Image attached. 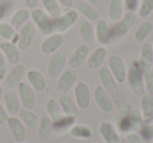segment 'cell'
<instances>
[{"label": "cell", "instance_id": "obj_1", "mask_svg": "<svg viewBox=\"0 0 153 143\" xmlns=\"http://www.w3.org/2000/svg\"><path fill=\"white\" fill-rule=\"evenodd\" d=\"M144 72L137 61L132 62L130 67L128 68L127 78L126 81L128 82L129 88L131 90L132 94L135 96H143L146 93L145 88V80H144Z\"/></svg>", "mask_w": 153, "mask_h": 143}, {"label": "cell", "instance_id": "obj_2", "mask_svg": "<svg viewBox=\"0 0 153 143\" xmlns=\"http://www.w3.org/2000/svg\"><path fill=\"white\" fill-rule=\"evenodd\" d=\"M30 18L38 31L43 35H51L55 28V19L51 17L44 10L34 9L30 13Z\"/></svg>", "mask_w": 153, "mask_h": 143}, {"label": "cell", "instance_id": "obj_3", "mask_svg": "<svg viewBox=\"0 0 153 143\" xmlns=\"http://www.w3.org/2000/svg\"><path fill=\"white\" fill-rule=\"evenodd\" d=\"M136 21V14L132 12H126L123 15V17L115 22L114 26L110 28L111 33V40L119 39L127 35V33L132 28Z\"/></svg>", "mask_w": 153, "mask_h": 143}, {"label": "cell", "instance_id": "obj_4", "mask_svg": "<svg viewBox=\"0 0 153 143\" xmlns=\"http://www.w3.org/2000/svg\"><path fill=\"white\" fill-rule=\"evenodd\" d=\"M107 66L117 83H124L127 78L128 68L124 59L120 55H111L107 60Z\"/></svg>", "mask_w": 153, "mask_h": 143}, {"label": "cell", "instance_id": "obj_5", "mask_svg": "<svg viewBox=\"0 0 153 143\" xmlns=\"http://www.w3.org/2000/svg\"><path fill=\"white\" fill-rule=\"evenodd\" d=\"M66 64H67V58H66L65 53L56 52L55 54L51 55V58H49L46 66V72L48 77L51 79H57L64 70Z\"/></svg>", "mask_w": 153, "mask_h": 143}, {"label": "cell", "instance_id": "obj_6", "mask_svg": "<svg viewBox=\"0 0 153 143\" xmlns=\"http://www.w3.org/2000/svg\"><path fill=\"white\" fill-rule=\"evenodd\" d=\"M74 96L79 109L85 111L91 104V91L86 82L80 81L74 85Z\"/></svg>", "mask_w": 153, "mask_h": 143}, {"label": "cell", "instance_id": "obj_7", "mask_svg": "<svg viewBox=\"0 0 153 143\" xmlns=\"http://www.w3.org/2000/svg\"><path fill=\"white\" fill-rule=\"evenodd\" d=\"M36 32L37 28L33 22H26L24 25H22L20 28L17 42H16L18 49L21 51H26L30 49L36 36Z\"/></svg>", "mask_w": 153, "mask_h": 143}, {"label": "cell", "instance_id": "obj_8", "mask_svg": "<svg viewBox=\"0 0 153 143\" xmlns=\"http://www.w3.org/2000/svg\"><path fill=\"white\" fill-rule=\"evenodd\" d=\"M76 79H78V74L76 70H64L61 75L58 77L57 82V92L59 95L68 94L72 88L76 85Z\"/></svg>", "mask_w": 153, "mask_h": 143}, {"label": "cell", "instance_id": "obj_9", "mask_svg": "<svg viewBox=\"0 0 153 143\" xmlns=\"http://www.w3.org/2000/svg\"><path fill=\"white\" fill-rule=\"evenodd\" d=\"M90 54V47L87 43H81L74 49L69 58L67 59V65L71 70H78L84 64V62L87 60L88 56Z\"/></svg>", "mask_w": 153, "mask_h": 143}, {"label": "cell", "instance_id": "obj_10", "mask_svg": "<svg viewBox=\"0 0 153 143\" xmlns=\"http://www.w3.org/2000/svg\"><path fill=\"white\" fill-rule=\"evenodd\" d=\"M79 20V13L76 10H68L64 14H61L57 19H55V28L58 33L67 32L70 28L74 25Z\"/></svg>", "mask_w": 153, "mask_h": 143}, {"label": "cell", "instance_id": "obj_11", "mask_svg": "<svg viewBox=\"0 0 153 143\" xmlns=\"http://www.w3.org/2000/svg\"><path fill=\"white\" fill-rule=\"evenodd\" d=\"M64 43V36L61 33H51V35H47L43 41L41 42L40 49L44 55H53L56 52L59 51L60 47Z\"/></svg>", "mask_w": 153, "mask_h": 143}, {"label": "cell", "instance_id": "obj_12", "mask_svg": "<svg viewBox=\"0 0 153 143\" xmlns=\"http://www.w3.org/2000/svg\"><path fill=\"white\" fill-rule=\"evenodd\" d=\"M17 95L19 97L20 103L22 104L23 109H33L36 105V96H35V91L33 88L27 83L23 82L19 83L17 86Z\"/></svg>", "mask_w": 153, "mask_h": 143}, {"label": "cell", "instance_id": "obj_13", "mask_svg": "<svg viewBox=\"0 0 153 143\" xmlns=\"http://www.w3.org/2000/svg\"><path fill=\"white\" fill-rule=\"evenodd\" d=\"M99 134L105 143H121L117 127L110 121H102L99 125Z\"/></svg>", "mask_w": 153, "mask_h": 143}, {"label": "cell", "instance_id": "obj_14", "mask_svg": "<svg viewBox=\"0 0 153 143\" xmlns=\"http://www.w3.org/2000/svg\"><path fill=\"white\" fill-rule=\"evenodd\" d=\"M26 76V67L24 64L18 63L13 65L4 78V82L7 86L11 90L17 88L19 83H21L23 78Z\"/></svg>", "mask_w": 153, "mask_h": 143}, {"label": "cell", "instance_id": "obj_15", "mask_svg": "<svg viewBox=\"0 0 153 143\" xmlns=\"http://www.w3.org/2000/svg\"><path fill=\"white\" fill-rule=\"evenodd\" d=\"M94 100L96 102L97 106L103 112V113L109 114L113 111V102L111 97L108 95V93L104 90L101 85H98L94 91Z\"/></svg>", "mask_w": 153, "mask_h": 143}, {"label": "cell", "instance_id": "obj_16", "mask_svg": "<svg viewBox=\"0 0 153 143\" xmlns=\"http://www.w3.org/2000/svg\"><path fill=\"white\" fill-rule=\"evenodd\" d=\"M94 36L99 43L102 46H107L111 43V33L110 26L106 19L99 18L96 21V28H94Z\"/></svg>", "mask_w": 153, "mask_h": 143}, {"label": "cell", "instance_id": "obj_17", "mask_svg": "<svg viewBox=\"0 0 153 143\" xmlns=\"http://www.w3.org/2000/svg\"><path fill=\"white\" fill-rule=\"evenodd\" d=\"M99 80H100L101 86L106 91L107 93L110 94H114L117 92V82L115 80V78L113 77V75L111 74V72L109 70L108 66H101L99 68L98 72Z\"/></svg>", "mask_w": 153, "mask_h": 143}, {"label": "cell", "instance_id": "obj_18", "mask_svg": "<svg viewBox=\"0 0 153 143\" xmlns=\"http://www.w3.org/2000/svg\"><path fill=\"white\" fill-rule=\"evenodd\" d=\"M7 124L14 140L17 143H23L26 139V130L21 120L16 116H11L7 119Z\"/></svg>", "mask_w": 153, "mask_h": 143}, {"label": "cell", "instance_id": "obj_19", "mask_svg": "<svg viewBox=\"0 0 153 143\" xmlns=\"http://www.w3.org/2000/svg\"><path fill=\"white\" fill-rule=\"evenodd\" d=\"M107 49L106 46H100L96 47L91 53L89 54L87 60H86V63H87V67L91 70H99L101 66H103L104 61L107 58Z\"/></svg>", "mask_w": 153, "mask_h": 143}, {"label": "cell", "instance_id": "obj_20", "mask_svg": "<svg viewBox=\"0 0 153 143\" xmlns=\"http://www.w3.org/2000/svg\"><path fill=\"white\" fill-rule=\"evenodd\" d=\"M28 84L33 88V90L38 93H43L47 88V82L44 75L39 70H30L26 72Z\"/></svg>", "mask_w": 153, "mask_h": 143}, {"label": "cell", "instance_id": "obj_21", "mask_svg": "<svg viewBox=\"0 0 153 143\" xmlns=\"http://www.w3.org/2000/svg\"><path fill=\"white\" fill-rule=\"evenodd\" d=\"M0 51L3 54L5 59L9 61V63H11L12 65L20 63L21 54H20V49H18L16 43L4 41L0 44Z\"/></svg>", "mask_w": 153, "mask_h": 143}, {"label": "cell", "instance_id": "obj_22", "mask_svg": "<svg viewBox=\"0 0 153 143\" xmlns=\"http://www.w3.org/2000/svg\"><path fill=\"white\" fill-rule=\"evenodd\" d=\"M137 63L144 70H152L153 67V45L149 42H144L140 47V58Z\"/></svg>", "mask_w": 153, "mask_h": 143}, {"label": "cell", "instance_id": "obj_23", "mask_svg": "<svg viewBox=\"0 0 153 143\" xmlns=\"http://www.w3.org/2000/svg\"><path fill=\"white\" fill-rule=\"evenodd\" d=\"M58 102L60 104L62 112L65 116H70V117H76L79 115V107L76 106V103L74 99H72L68 94L59 95Z\"/></svg>", "mask_w": 153, "mask_h": 143}, {"label": "cell", "instance_id": "obj_24", "mask_svg": "<svg viewBox=\"0 0 153 143\" xmlns=\"http://www.w3.org/2000/svg\"><path fill=\"white\" fill-rule=\"evenodd\" d=\"M3 100H4L5 109H7L9 115H18V113L20 111V100L18 95L13 90L9 88V90L4 91V93H3Z\"/></svg>", "mask_w": 153, "mask_h": 143}, {"label": "cell", "instance_id": "obj_25", "mask_svg": "<svg viewBox=\"0 0 153 143\" xmlns=\"http://www.w3.org/2000/svg\"><path fill=\"white\" fill-rule=\"evenodd\" d=\"M38 138L41 141H48L53 135V120L47 115H43L40 117V122L38 125Z\"/></svg>", "mask_w": 153, "mask_h": 143}, {"label": "cell", "instance_id": "obj_26", "mask_svg": "<svg viewBox=\"0 0 153 143\" xmlns=\"http://www.w3.org/2000/svg\"><path fill=\"white\" fill-rule=\"evenodd\" d=\"M140 113L144 118L145 124L153 120V95L145 93L140 96Z\"/></svg>", "mask_w": 153, "mask_h": 143}, {"label": "cell", "instance_id": "obj_27", "mask_svg": "<svg viewBox=\"0 0 153 143\" xmlns=\"http://www.w3.org/2000/svg\"><path fill=\"white\" fill-rule=\"evenodd\" d=\"M79 35L81 39L83 40L84 43L87 44H91L96 40V36H94V28L91 24V22L88 20L84 19L80 21L79 23Z\"/></svg>", "mask_w": 153, "mask_h": 143}, {"label": "cell", "instance_id": "obj_28", "mask_svg": "<svg viewBox=\"0 0 153 143\" xmlns=\"http://www.w3.org/2000/svg\"><path fill=\"white\" fill-rule=\"evenodd\" d=\"M68 133L70 134V136L76 139H80V140H87V139L91 138L94 135L91 127L83 123H74L69 128Z\"/></svg>", "mask_w": 153, "mask_h": 143}, {"label": "cell", "instance_id": "obj_29", "mask_svg": "<svg viewBox=\"0 0 153 143\" xmlns=\"http://www.w3.org/2000/svg\"><path fill=\"white\" fill-rule=\"evenodd\" d=\"M76 117H70V116L63 115L61 118H59L56 121H53V134L61 135L68 132L69 128L76 123Z\"/></svg>", "mask_w": 153, "mask_h": 143}, {"label": "cell", "instance_id": "obj_30", "mask_svg": "<svg viewBox=\"0 0 153 143\" xmlns=\"http://www.w3.org/2000/svg\"><path fill=\"white\" fill-rule=\"evenodd\" d=\"M107 15L110 21L117 22L124 15L123 0H110L107 10Z\"/></svg>", "mask_w": 153, "mask_h": 143}, {"label": "cell", "instance_id": "obj_31", "mask_svg": "<svg viewBox=\"0 0 153 143\" xmlns=\"http://www.w3.org/2000/svg\"><path fill=\"white\" fill-rule=\"evenodd\" d=\"M19 119L22 121V123L25 126L30 128H37L40 122V117L37 114H35L32 109H22L18 113Z\"/></svg>", "mask_w": 153, "mask_h": 143}, {"label": "cell", "instance_id": "obj_32", "mask_svg": "<svg viewBox=\"0 0 153 143\" xmlns=\"http://www.w3.org/2000/svg\"><path fill=\"white\" fill-rule=\"evenodd\" d=\"M76 12L81 14L86 20L88 21H97L99 19V13L91 3L87 1H80L79 4L76 5Z\"/></svg>", "mask_w": 153, "mask_h": 143}, {"label": "cell", "instance_id": "obj_33", "mask_svg": "<svg viewBox=\"0 0 153 143\" xmlns=\"http://www.w3.org/2000/svg\"><path fill=\"white\" fill-rule=\"evenodd\" d=\"M128 118H129L130 124H131L132 132L134 133H140L143 126L145 125L144 118L140 113V109L137 107H132L131 111L127 114Z\"/></svg>", "mask_w": 153, "mask_h": 143}, {"label": "cell", "instance_id": "obj_34", "mask_svg": "<svg viewBox=\"0 0 153 143\" xmlns=\"http://www.w3.org/2000/svg\"><path fill=\"white\" fill-rule=\"evenodd\" d=\"M153 32V23L151 21H144L134 31L133 38L136 42H144Z\"/></svg>", "mask_w": 153, "mask_h": 143}, {"label": "cell", "instance_id": "obj_35", "mask_svg": "<svg viewBox=\"0 0 153 143\" xmlns=\"http://www.w3.org/2000/svg\"><path fill=\"white\" fill-rule=\"evenodd\" d=\"M30 17V13L28 12L27 9L22 7V9L17 10L11 18V25L15 30H18V28H20L22 25H24L27 22Z\"/></svg>", "mask_w": 153, "mask_h": 143}, {"label": "cell", "instance_id": "obj_36", "mask_svg": "<svg viewBox=\"0 0 153 143\" xmlns=\"http://www.w3.org/2000/svg\"><path fill=\"white\" fill-rule=\"evenodd\" d=\"M45 109H46V115L53 121H56V120H58L59 118H61L64 115L61 107H60L58 100H56L53 98H51L46 101V103H45Z\"/></svg>", "mask_w": 153, "mask_h": 143}, {"label": "cell", "instance_id": "obj_37", "mask_svg": "<svg viewBox=\"0 0 153 143\" xmlns=\"http://www.w3.org/2000/svg\"><path fill=\"white\" fill-rule=\"evenodd\" d=\"M44 11L51 16L53 19H57L61 15V5L58 0H41Z\"/></svg>", "mask_w": 153, "mask_h": 143}, {"label": "cell", "instance_id": "obj_38", "mask_svg": "<svg viewBox=\"0 0 153 143\" xmlns=\"http://www.w3.org/2000/svg\"><path fill=\"white\" fill-rule=\"evenodd\" d=\"M0 36L2 37L4 40L10 41V42H17L18 34L16 30L11 25V23L7 22H1L0 23Z\"/></svg>", "mask_w": 153, "mask_h": 143}, {"label": "cell", "instance_id": "obj_39", "mask_svg": "<svg viewBox=\"0 0 153 143\" xmlns=\"http://www.w3.org/2000/svg\"><path fill=\"white\" fill-rule=\"evenodd\" d=\"M111 99H112L113 106L117 109V112H119L120 114H122V115H127V114L131 111L132 106L126 101V99H124L121 95L117 94V92L112 94V98Z\"/></svg>", "mask_w": 153, "mask_h": 143}, {"label": "cell", "instance_id": "obj_40", "mask_svg": "<svg viewBox=\"0 0 153 143\" xmlns=\"http://www.w3.org/2000/svg\"><path fill=\"white\" fill-rule=\"evenodd\" d=\"M153 13V0H140L137 15L140 19H146Z\"/></svg>", "mask_w": 153, "mask_h": 143}, {"label": "cell", "instance_id": "obj_41", "mask_svg": "<svg viewBox=\"0 0 153 143\" xmlns=\"http://www.w3.org/2000/svg\"><path fill=\"white\" fill-rule=\"evenodd\" d=\"M119 133L120 134H124L127 135L129 133H132V128H131V124H130L129 118L127 115H123V117L120 119L119 121Z\"/></svg>", "mask_w": 153, "mask_h": 143}, {"label": "cell", "instance_id": "obj_42", "mask_svg": "<svg viewBox=\"0 0 153 143\" xmlns=\"http://www.w3.org/2000/svg\"><path fill=\"white\" fill-rule=\"evenodd\" d=\"M140 135L144 141L146 142H151L153 141V123H146L143 128L140 130Z\"/></svg>", "mask_w": 153, "mask_h": 143}, {"label": "cell", "instance_id": "obj_43", "mask_svg": "<svg viewBox=\"0 0 153 143\" xmlns=\"http://www.w3.org/2000/svg\"><path fill=\"white\" fill-rule=\"evenodd\" d=\"M145 88L146 92L153 95V70H148L144 72Z\"/></svg>", "mask_w": 153, "mask_h": 143}, {"label": "cell", "instance_id": "obj_44", "mask_svg": "<svg viewBox=\"0 0 153 143\" xmlns=\"http://www.w3.org/2000/svg\"><path fill=\"white\" fill-rule=\"evenodd\" d=\"M124 9L127 10V12L135 13L137 12L140 4V0H123Z\"/></svg>", "mask_w": 153, "mask_h": 143}, {"label": "cell", "instance_id": "obj_45", "mask_svg": "<svg viewBox=\"0 0 153 143\" xmlns=\"http://www.w3.org/2000/svg\"><path fill=\"white\" fill-rule=\"evenodd\" d=\"M7 74V59H5L3 54L0 51V79H4Z\"/></svg>", "mask_w": 153, "mask_h": 143}, {"label": "cell", "instance_id": "obj_46", "mask_svg": "<svg viewBox=\"0 0 153 143\" xmlns=\"http://www.w3.org/2000/svg\"><path fill=\"white\" fill-rule=\"evenodd\" d=\"M126 139H127L128 143H146L144 139L140 137V133H129L126 135Z\"/></svg>", "mask_w": 153, "mask_h": 143}, {"label": "cell", "instance_id": "obj_47", "mask_svg": "<svg viewBox=\"0 0 153 143\" xmlns=\"http://www.w3.org/2000/svg\"><path fill=\"white\" fill-rule=\"evenodd\" d=\"M9 113H7L5 106L0 102V124H7V119H9Z\"/></svg>", "mask_w": 153, "mask_h": 143}, {"label": "cell", "instance_id": "obj_48", "mask_svg": "<svg viewBox=\"0 0 153 143\" xmlns=\"http://www.w3.org/2000/svg\"><path fill=\"white\" fill-rule=\"evenodd\" d=\"M39 0H24V3H25L26 7L30 10H34L38 5Z\"/></svg>", "mask_w": 153, "mask_h": 143}, {"label": "cell", "instance_id": "obj_49", "mask_svg": "<svg viewBox=\"0 0 153 143\" xmlns=\"http://www.w3.org/2000/svg\"><path fill=\"white\" fill-rule=\"evenodd\" d=\"M58 2L60 3V5L65 9H71L74 5V0H58Z\"/></svg>", "mask_w": 153, "mask_h": 143}, {"label": "cell", "instance_id": "obj_50", "mask_svg": "<svg viewBox=\"0 0 153 143\" xmlns=\"http://www.w3.org/2000/svg\"><path fill=\"white\" fill-rule=\"evenodd\" d=\"M5 14H7V7L3 4H0V20L4 17Z\"/></svg>", "mask_w": 153, "mask_h": 143}, {"label": "cell", "instance_id": "obj_51", "mask_svg": "<svg viewBox=\"0 0 153 143\" xmlns=\"http://www.w3.org/2000/svg\"><path fill=\"white\" fill-rule=\"evenodd\" d=\"M3 93H4V91H3L2 85L0 84V97H2V96H3Z\"/></svg>", "mask_w": 153, "mask_h": 143}, {"label": "cell", "instance_id": "obj_52", "mask_svg": "<svg viewBox=\"0 0 153 143\" xmlns=\"http://www.w3.org/2000/svg\"><path fill=\"white\" fill-rule=\"evenodd\" d=\"M87 2L91 3V4H94V3H98L99 0H87Z\"/></svg>", "mask_w": 153, "mask_h": 143}, {"label": "cell", "instance_id": "obj_53", "mask_svg": "<svg viewBox=\"0 0 153 143\" xmlns=\"http://www.w3.org/2000/svg\"><path fill=\"white\" fill-rule=\"evenodd\" d=\"M61 143H64V142H61Z\"/></svg>", "mask_w": 153, "mask_h": 143}, {"label": "cell", "instance_id": "obj_54", "mask_svg": "<svg viewBox=\"0 0 153 143\" xmlns=\"http://www.w3.org/2000/svg\"><path fill=\"white\" fill-rule=\"evenodd\" d=\"M92 143H94V142H92Z\"/></svg>", "mask_w": 153, "mask_h": 143}, {"label": "cell", "instance_id": "obj_55", "mask_svg": "<svg viewBox=\"0 0 153 143\" xmlns=\"http://www.w3.org/2000/svg\"><path fill=\"white\" fill-rule=\"evenodd\" d=\"M23 143H24V142H23Z\"/></svg>", "mask_w": 153, "mask_h": 143}, {"label": "cell", "instance_id": "obj_56", "mask_svg": "<svg viewBox=\"0 0 153 143\" xmlns=\"http://www.w3.org/2000/svg\"><path fill=\"white\" fill-rule=\"evenodd\" d=\"M152 143H153V142H152Z\"/></svg>", "mask_w": 153, "mask_h": 143}]
</instances>
